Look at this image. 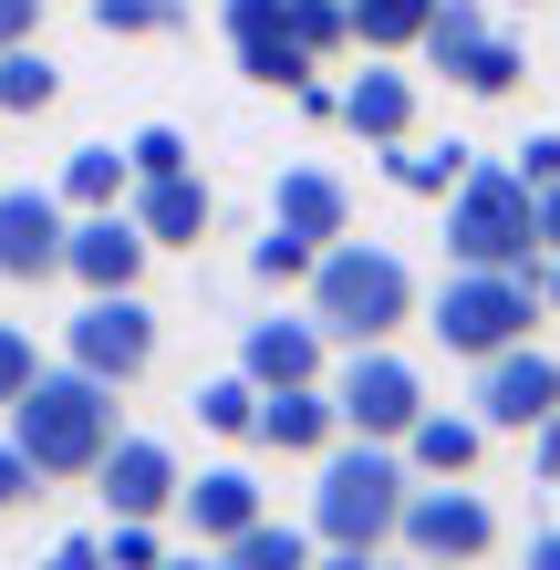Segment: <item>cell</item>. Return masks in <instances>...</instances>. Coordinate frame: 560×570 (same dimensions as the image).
Masks as SVG:
<instances>
[{"label":"cell","instance_id":"1","mask_svg":"<svg viewBox=\"0 0 560 570\" xmlns=\"http://www.w3.org/2000/svg\"><path fill=\"white\" fill-rule=\"evenodd\" d=\"M405 488H415V466H405L394 435H333V446H322V478H312V540L333 550V560L394 550Z\"/></svg>","mask_w":560,"mask_h":570},{"label":"cell","instance_id":"2","mask_svg":"<svg viewBox=\"0 0 560 570\" xmlns=\"http://www.w3.org/2000/svg\"><path fill=\"white\" fill-rule=\"evenodd\" d=\"M115 394L125 384H105V374H83V363H42V374L21 384V405H11V446L42 466V478H94L105 466V446H115Z\"/></svg>","mask_w":560,"mask_h":570},{"label":"cell","instance_id":"3","mask_svg":"<svg viewBox=\"0 0 560 570\" xmlns=\"http://www.w3.org/2000/svg\"><path fill=\"white\" fill-rule=\"evenodd\" d=\"M312 322L333 332V343H394V332L415 322V271L394 259L384 239H322V259H312Z\"/></svg>","mask_w":560,"mask_h":570},{"label":"cell","instance_id":"4","mask_svg":"<svg viewBox=\"0 0 560 570\" xmlns=\"http://www.w3.org/2000/svg\"><path fill=\"white\" fill-rule=\"evenodd\" d=\"M446 259H468V271H530L540 259V187L519 166L478 156L446 187Z\"/></svg>","mask_w":560,"mask_h":570},{"label":"cell","instance_id":"5","mask_svg":"<svg viewBox=\"0 0 560 570\" xmlns=\"http://www.w3.org/2000/svg\"><path fill=\"white\" fill-rule=\"evenodd\" d=\"M530 322H540V281L530 271H456L436 281V301H425V332L456 353V363H478V353H499V343H530Z\"/></svg>","mask_w":560,"mask_h":570},{"label":"cell","instance_id":"6","mask_svg":"<svg viewBox=\"0 0 560 570\" xmlns=\"http://www.w3.org/2000/svg\"><path fill=\"white\" fill-rule=\"evenodd\" d=\"M322 384H333V405H343V435H405L425 415V374L405 353H384V343H343V363Z\"/></svg>","mask_w":560,"mask_h":570},{"label":"cell","instance_id":"7","mask_svg":"<svg viewBox=\"0 0 560 570\" xmlns=\"http://www.w3.org/2000/svg\"><path fill=\"white\" fill-rule=\"evenodd\" d=\"M394 540H405L415 560H488V550H499V509H488L468 478H415Z\"/></svg>","mask_w":560,"mask_h":570},{"label":"cell","instance_id":"8","mask_svg":"<svg viewBox=\"0 0 560 570\" xmlns=\"http://www.w3.org/2000/svg\"><path fill=\"white\" fill-rule=\"evenodd\" d=\"M62 353H73L83 374H105V384H136L156 363V312L136 291H83V312L62 322Z\"/></svg>","mask_w":560,"mask_h":570},{"label":"cell","instance_id":"9","mask_svg":"<svg viewBox=\"0 0 560 570\" xmlns=\"http://www.w3.org/2000/svg\"><path fill=\"white\" fill-rule=\"evenodd\" d=\"M478 425L488 435H530L540 415H560V353L540 343H499V353H478Z\"/></svg>","mask_w":560,"mask_h":570},{"label":"cell","instance_id":"10","mask_svg":"<svg viewBox=\"0 0 560 570\" xmlns=\"http://www.w3.org/2000/svg\"><path fill=\"white\" fill-rule=\"evenodd\" d=\"M177 446L167 435H115L105 466H94V498H105V519H167L177 509Z\"/></svg>","mask_w":560,"mask_h":570},{"label":"cell","instance_id":"11","mask_svg":"<svg viewBox=\"0 0 560 570\" xmlns=\"http://www.w3.org/2000/svg\"><path fill=\"white\" fill-rule=\"evenodd\" d=\"M146 228L136 208H73V228H62V281H83V291H136L146 271Z\"/></svg>","mask_w":560,"mask_h":570},{"label":"cell","instance_id":"12","mask_svg":"<svg viewBox=\"0 0 560 570\" xmlns=\"http://www.w3.org/2000/svg\"><path fill=\"white\" fill-rule=\"evenodd\" d=\"M62 187H0V281H52L62 271Z\"/></svg>","mask_w":560,"mask_h":570},{"label":"cell","instance_id":"13","mask_svg":"<svg viewBox=\"0 0 560 570\" xmlns=\"http://www.w3.org/2000/svg\"><path fill=\"white\" fill-rule=\"evenodd\" d=\"M322 353H333V332H322L312 312H271V322L239 332V374H249L259 394H271V384H322V374H333Z\"/></svg>","mask_w":560,"mask_h":570},{"label":"cell","instance_id":"14","mask_svg":"<svg viewBox=\"0 0 560 570\" xmlns=\"http://www.w3.org/2000/svg\"><path fill=\"white\" fill-rule=\"evenodd\" d=\"M125 208H136V228H146L156 249H197L218 228V197H208L197 166H177V177H136V187H125Z\"/></svg>","mask_w":560,"mask_h":570},{"label":"cell","instance_id":"15","mask_svg":"<svg viewBox=\"0 0 560 570\" xmlns=\"http://www.w3.org/2000/svg\"><path fill=\"white\" fill-rule=\"evenodd\" d=\"M249 435H259L271 456H322V446L343 435V405H333V384H271Z\"/></svg>","mask_w":560,"mask_h":570},{"label":"cell","instance_id":"16","mask_svg":"<svg viewBox=\"0 0 560 570\" xmlns=\"http://www.w3.org/2000/svg\"><path fill=\"white\" fill-rule=\"evenodd\" d=\"M177 519H187L208 550H228V540L259 519V478H249V466H197V478L177 488Z\"/></svg>","mask_w":560,"mask_h":570},{"label":"cell","instance_id":"17","mask_svg":"<svg viewBox=\"0 0 560 570\" xmlns=\"http://www.w3.org/2000/svg\"><path fill=\"white\" fill-rule=\"evenodd\" d=\"M343 125L364 146H394V136H415V73H394V52H374L364 73L343 83Z\"/></svg>","mask_w":560,"mask_h":570},{"label":"cell","instance_id":"18","mask_svg":"<svg viewBox=\"0 0 560 570\" xmlns=\"http://www.w3.org/2000/svg\"><path fill=\"white\" fill-rule=\"evenodd\" d=\"M271 228H302L312 249H322V239H343V228H353L343 177H333V166H281V187H271Z\"/></svg>","mask_w":560,"mask_h":570},{"label":"cell","instance_id":"19","mask_svg":"<svg viewBox=\"0 0 560 570\" xmlns=\"http://www.w3.org/2000/svg\"><path fill=\"white\" fill-rule=\"evenodd\" d=\"M394 446H405V466H415V478H468V466L488 456V425H478V405H468V415L425 405L405 435H394Z\"/></svg>","mask_w":560,"mask_h":570},{"label":"cell","instance_id":"20","mask_svg":"<svg viewBox=\"0 0 560 570\" xmlns=\"http://www.w3.org/2000/svg\"><path fill=\"white\" fill-rule=\"evenodd\" d=\"M436 73L456 83V94H478V105H499V94H519V73H530V52L509 42V31H478L468 52H446Z\"/></svg>","mask_w":560,"mask_h":570},{"label":"cell","instance_id":"21","mask_svg":"<svg viewBox=\"0 0 560 570\" xmlns=\"http://www.w3.org/2000/svg\"><path fill=\"white\" fill-rule=\"evenodd\" d=\"M468 166H478V146H456V136H446V146H415V136H394V146H384V177L405 187V197H446Z\"/></svg>","mask_w":560,"mask_h":570},{"label":"cell","instance_id":"22","mask_svg":"<svg viewBox=\"0 0 560 570\" xmlns=\"http://www.w3.org/2000/svg\"><path fill=\"white\" fill-rule=\"evenodd\" d=\"M125 187H136L125 146H73L62 156V208H125Z\"/></svg>","mask_w":560,"mask_h":570},{"label":"cell","instance_id":"23","mask_svg":"<svg viewBox=\"0 0 560 570\" xmlns=\"http://www.w3.org/2000/svg\"><path fill=\"white\" fill-rule=\"evenodd\" d=\"M353 11V42L364 52H415L425 21H436V0H343Z\"/></svg>","mask_w":560,"mask_h":570},{"label":"cell","instance_id":"24","mask_svg":"<svg viewBox=\"0 0 560 570\" xmlns=\"http://www.w3.org/2000/svg\"><path fill=\"white\" fill-rule=\"evenodd\" d=\"M62 94V62L42 42H0V115H42Z\"/></svg>","mask_w":560,"mask_h":570},{"label":"cell","instance_id":"25","mask_svg":"<svg viewBox=\"0 0 560 570\" xmlns=\"http://www.w3.org/2000/svg\"><path fill=\"white\" fill-rule=\"evenodd\" d=\"M322 540H312V529H291V519H271V509H259L249 529H239V540H228V560H239V570H302Z\"/></svg>","mask_w":560,"mask_h":570},{"label":"cell","instance_id":"26","mask_svg":"<svg viewBox=\"0 0 560 570\" xmlns=\"http://www.w3.org/2000/svg\"><path fill=\"white\" fill-rule=\"evenodd\" d=\"M187 405H197V425H208V435H249V425H259V384H249V374H208Z\"/></svg>","mask_w":560,"mask_h":570},{"label":"cell","instance_id":"27","mask_svg":"<svg viewBox=\"0 0 560 570\" xmlns=\"http://www.w3.org/2000/svg\"><path fill=\"white\" fill-rule=\"evenodd\" d=\"M187 0H94V31L105 42H156V31H177Z\"/></svg>","mask_w":560,"mask_h":570},{"label":"cell","instance_id":"28","mask_svg":"<svg viewBox=\"0 0 560 570\" xmlns=\"http://www.w3.org/2000/svg\"><path fill=\"white\" fill-rule=\"evenodd\" d=\"M312 259H322V249L302 239V228H271V239H259V249H249V271H259V281H271V291H291V281H312Z\"/></svg>","mask_w":560,"mask_h":570},{"label":"cell","instance_id":"29","mask_svg":"<svg viewBox=\"0 0 560 570\" xmlns=\"http://www.w3.org/2000/svg\"><path fill=\"white\" fill-rule=\"evenodd\" d=\"M125 166H136V177H177V166H197V156H187L177 125H136V136H125Z\"/></svg>","mask_w":560,"mask_h":570},{"label":"cell","instance_id":"30","mask_svg":"<svg viewBox=\"0 0 560 570\" xmlns=\"http://www.w3.org/2000/svg\"><path fill=\"white\" fill-rule=\"evenodd\" d=\"M291 31H302L312 52H343L353 42V11H343V0H291Z\"/></svg>","mask_w":560,"mask_h":570},{"label":"cell","instance_id":"31","mask_svg":"<svg viewBox=\"0 0 560 570\" xmlns=\"http://www.w3.org/2000/svg\"><path fill=\"white\" fill-rule=\"evenodd\" d=\"M31 374H42V353H31V332H21V322H0V415L21 405V384H31Z\"/></svg>","mask_w":560,"mask_h":570},{"label":"cell","instance_id":"32","mask_svg":"<svg viewBox=\"0 0 560 570\" xmlns=\"http://www.w3.org/2000/svg\"><path fill=\"white\" fill-rule=\"evenodd\" d=\"M156 550H167V540H156V519H105V560H125V570H146Z\"/></svg>","mask_w":560,"mask_h":570},{"label":"cell","instance_id":"33","mask_svg":"<svg viewBox=\"0 0 560 570\" xmlns=\"http://www.w3.org/2000/svg\"><path fill=\"white\" fill-rule=\"evenodd\" d=\"M31 498H42V466H31L11 435H0V519H11V509H31Z\"/></svg>","mask_w":560,"mask_h":570},{"label":"cell","instance_id":"34","mask_svg":"<svg viewBox=\"0 0 560 570\" xmlns=\"http://www.w3.org/2000/svg\"><path fill=\"white\" fill-rule=\"evenodd\" d=\"M519 177L550 187V177H560V136H530V146H519Z\"/></svg>","mask_w":560,"mask_h":570},{"label":"cell","instance_id":"35","mask_svg":"<svg viewBox=\"0 0 560 570\" xmlns=\"http://www.w3.org/2000/svg\"><path fill=\"white\" fill-rule=\"evenodd\" d=\"M42 31V0H0V42H31Z\"/></svg>","mask_w":560,"mask_h":570},{"label":"cell","instance_id":"36","mask_svg":"<svg viewBox=\"0 0 560 570\" xmlns=\"http://www.w3.org/2000/svg\"><path fill=\"white\" fill-rule=\"evenodd\" d=\"M540 249H560V177L540 187Z\"/></svg>","mask_w":560,"mask_h":570},{"label":"cell","instance_id":"37","mask_svg":"<svg viewBox=\"0 0 560 570\" xmlns=\"http://www.w3.org/2000/svg\"><path fill=\"white\" fill-rule=\"evenodd\" d=\"M530 570H560V529H540V540H530Z\"/></svg>","mask_w":560,"mask_h":570},{"label":"cell","instance_id":"38","mask_svg":"<svg viewBox=\"0 0 560 570\" xmlns=\"http://www.w3.org/2000/svg\"><path fill=\"white\" fill-rule=\"evenodd\" d=\"M540 301H550V312H560V249H550V271H540Z\"/></svg>","mask_w":560,"mask_h":570},{"label":"cell","instance_id":"39","mask_svg":"<svg viewBox=\"0 0 560 570\" xmlns=\"http://www.w3.org/2000/svg\"><path fill=\"white\" fill-rule=\"evenodd\" d=\"M519 11H530V0H519Z\"/></svg>","mask_w":560,"mask_h":570}]
</instances>
